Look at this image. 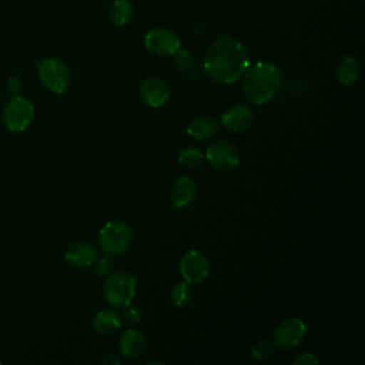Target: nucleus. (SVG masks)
<instances>
[{
	"instance_id": "1",
	"label": "nucleus",
	"mask_w": 365,
	"mask_h": 365,
	"mask_svg": "<svg viewBox=\"0 0 365 365\" xmlns=\"http://www.w3.org/2000/svg\"><path fill=\"white\" fill-rule=\"evenodd\" d=\"M250 66L247 47L235 37H217L208 47L204 70L217 83H235Z\"/></svg>"
},
{
	"instance_id": "2",
	"label": "nucleus",
	"mask_w": 365,
	"mask_h": 365,
	"mask_svg": "<svg viewBox=\"0 0 365 365\" xmlns=\"http://www.w3.org/2000/svg\"><path fill=\"white\" fill-rule=\"evenodd\" d=\"M241 87L244 96L254 104H265L281 90L282 71L269 61H258L242 73Z\"/></svg>"
},
{
	"instance_id": "3",
	"label": "nucleus",
	"mask_w": 365,
	"mask_h": 365,
	"mask_svg": "<svg viewBox=\"0 0 365 365\" xmlns=\"http://www.w3.org/2000/svg\"><path fill=\"white\" fill-rule=\"evenodd\" d=\"M134 232L124 221H108L98 232V245L104 254L111 257L127 251L133 242Z\"/></svg>"
},
{
	"instance_id": "4",
	"label": "nucleus",
	"mask_w": 365,
	"mask_h": 365,
	"mask_svg": "<svg viewBox=\"0 0 365 365\" xmlns=\"http://www.w3.org/2000/svg\"><path fill=\"white\" fill-rule=\"evenodd\" d=\"M137 292V279L130 272H115L111 274L104 287L103 295L104 299L114 308H124L130 305Z\"/></svg>"
},
{
	"instance_id": "5",
	"label": "nucleus",
	"mask_w": 365,
	"mask_h": 365,
	"mask_svg": "<svg viewBox=\"0 0 365 365\" xmlns=\"http://www.w3.org/2000/svg\"><path fill=\"white\" fill-rule=\"evenodd\" d=\"M41 83L53 93L63 94L70 86L71 73L68 66L58 57H47L37 63Z\"/></svg>"
},
{
	"instance_id": "6",
	"label": "nucleus",
	"mask_w": 365,
	"mask_h": 365,
	"mask_svg": "<svg viewBox=\"0 0 365 365\" xmlns=\"http://www.w3.org/2000/svg\"><path fill=\"white\" fill-rule=\"evenodd\" d=\"M33 117H34L33 104L21 96L11 97L3 110V121L10 131L26 130L33 121Z\"/></svg>"
},
{
	"instance_id": "7",
	"label": "nucleus",
	"mask_w": 365,
	"mask_h": 365,
	"mask_svg": "<svg viewBox=\"0 0 365 365\" xmlns=\"http://www.w3.org/2000/svg\"><path fill=\"white\" fill-rule=\"evenodd\" d=\"M204 155L207 161L220 171H230L240 163L238 148L228 140H217L211 143Z\"/></svg>"
},
{
	"instance_id": "8",
	"label": "nucleus",
	"mask_w": 365,
	"mask_h": 365,
	"mask_svg": "<svg viewBox=\"0 0 365 365\" xmlns=\"http://www.w3.org/2000/svg\"><path fill=\"white\" fill-rule=\"evenodd\" d=\"M210 259L198 250H188L180 259V272L182 278L190 284H198L204 281L210 274Z\"/></svg>"
},
{
	"instance_id": "9",
	"label": "nucleus",
	"mask_w": 365,
	"mask_h": 365,
	"mask_svg": "<svg viewBox=\"0 0 365 365\" xmlns=\"http://www.w3.org/2000/svg\"><path fill=\"white\" fill-rule=\"evenodd\" d=\"M307 335V325L299 318H287L277 324L272 336L274 344L284 349L298 346Z\"/></svg>"
},
{
	"instance_id": "10",
	"label": "nucleus",
	"mask_w": 365,
	"mask_h": 365,
	"mask_svg": "<svg viewBox=\"0 0 365 365\" xmlns=\"http://www.w3.org/2000/svg\"><path fill=\"white\" fill-rule=\"evenodd\" d=\"M145 48L155 56H174V53L181 47L180 37L164 27H157L150 30L144 37Z\"/></svg>"
},
{
	"instance_id": "11",
	"label": "nucleus",
	"mask_w": 365,
	"mask_h": 365,
	"mask_svg": "<svg viewBox=\"0 0 365 365\" xmlns=\"http://www.w3.org/2000/svg\"><path fill=\"white\" fill-rule=\"evenodd\" d=\"M170 86L160 77H147L140 84V96L143 101L150 107H161L170 98Z\"/></svg>"
},
{
	"instance_id": "12",
	"label": "nucleus",
	"mask_w": 365,
	"mask_h": 365,
	"mask_svg": "<svg viewBox=\"0 0 365 365\" xmlns=\"http://www.w3.org/2000/svg\"><path fill=\"white\" fill-rule=\"evenodd\" d=\"M254 121L252 110L245 104H234L227 108L221 117V124L230 133H242L251 127Z\"/></svg>"
},
{
	"instance_id": "13",
	"label": "nucleus",
	"mask_w": 365,
	"mask_h": 365,
	"mask_svg": "<svg viewBox=\"0 0 365 365\" xmlns=\"http://www.w3.org/2000/svg\"><path fill=\"white\" fill-rule=\"evenodd\" d=\"M98 254H97V248L86 241H77L73 242L64 254L66 261L73 265V267H78V268H84V267H90L96 262Z\"/></svg>"
},
{
	"instance_id": "14",
	"label": "nucleus",
	"mask_w": 365,
	"mask_h": 365,
	"mask_svg": "<svg viewBox=\"0 0 365 365\" xmlns=\"http://www.w3.org/2000/svg\"><path fill=\"white\" fill-rule=\"evenodd\" d=\"M197 197V182L190 175L180 177L171 188V202L175 208H185Z\"/></svg>"
},
{
	"instance_id": "15",
	"label": "nucleus",
	"mask_w": 365,
	"mask_h": 365,
	"mask_svg": "<svg viewBox=\"0 0 365 365\" xmlns=\"http://www.w3.org/2000/svg\"><path fill=\"white\" fill-rule=\"evenodd\" d=\"M147 348V338L138 329H127L120 339V351L125 358H137L144 354Z\"/></svg>"
},
{
	"instance_id": "16",
	"label": "nucleus",
	"mask_w": 365,
	"mask_h": 365,
	"mask_svg": "<svg viewBox=\"0 0 365 365\" xmlns=\"http://www.w3.org/2000/svg\"><path fill=\"white\" fill-rule=\"evenodd\" d=\"M93 329L100 335H111L121 327V317L114 309H101L93 318Z\"/></svg>"
},
{
	"instance_id": "17",
	"label": "nucleus",
	"mask_w": 365,
	"mask_h": 365,
	"mask_svg": "<svg viewBox=\"0 0 365 365\" xmlns=\"http://www.w3.org/2000/svg\"><path fill=\"white\" fill-rule=\"evenodd\" d=\"M218 131V123L210 115H200L191 120L187 125V134L197 140L212 137Z\"/></svg>"
},
{
	"instance_id": "18",
	"label": "nucleus",
	"mask_w": 365,
	"mask_h": 365,
	"mask_svg": "<svg viewBox=\"0 0 365 365\" xmlns=\"http://www.w3.org/2000/svg\"><path fill=\"white\" fill-rule=\"evenodd\" d=\"M361 76V64L356 58L346 56L336 67V80L344 86H352Z\"/></svg>"
},
{
	"instance_id": "19",
	"label": "nucleus",
	"mask_w": 365,
	"mask_h": 365,
	"mask_svg": "<svg viewBox=\"0 0 365 365\" xmlns=\"http://www.w3.org/2000/svg\"><path fill=\"white\" fill-rule=\"evenodd\" d=\"M134 14L133 4L128 0H114L110 7V20L115 26H125Z\"/></svg>"
},
{
	"instance_id": "20",
	"label": "nucleus",
	"mask_w": 365,
	"mask_h": 365,
	"mask_svg": "<svg viewBox=\"0 0 365 365\" xmlns=\"http://www.w3.org/2000/svg\"><path fill=\"white\" fill-rule=\"evenodd\" d=\"M192 295H194L192 284L187 282L185 279L181 282H177L171 289V299L177 307L187 305L192 299Z\"/></svg>"
},
{
	"instance_id": "21",
	"label": "nucleus",
	"mask_w": 365,
	"mask_h": 365,
	"mask_svg": "<svg viewBox=\"0 0 365 365\" xmlns=\"http://www.w3.org/2000/svg\"><path fill=\"white\" fill-rule=\"evenodd\" d=\"M204 153L197 147H187L178 155V163L187 168H194L204 161Z\"/></svg>"
},
{
	"instance_id": "22",
	"label": "nucleus",
	"mask_w": 365,
	"mask_h": 365,
	"mask_svg": "<svg viewBox=\"0 0 365 365\" xmlns=\"http://www.w3.org/2000/svg\"><path fill=\"white\" fill-rule=\"evenodd\" d=\"M272 344L269 341H259L251 348V354L257 361H264L272 354Z\"/></svg>"
},
{
	"instance_id": "23",
	"label": "nucleus",
	"mask_w": 365,
	"mask_h": 365,
	"mask_svg": "<svg viewBox=\"0 0 365 365\" xmlns=\"http://www.w3.org/2000/svg\"><path fill=\"white\" fill-rule=\"evenodd\" d=\"M94 265H96V272H97L100 277H104V275H108V274L113 271L114 262H113V259H111V255L104 254L103 257H97Z\"/></svg>"
},
{
	"instance_id": "24",
	"label": "nucleus",
	"mask_w": 365,
	"mask_h": 365,
	"mask_svg": "<svg viewBox=\"0 0 365 365\" xmlns=\"http://www.w3.org/2000/svg\"><path fill=\"white\" fill-rule=\"evenodd\" d=\"M123 319L128 325H137L141 322V314L137 308H134L131 305H125L124 311H123Z\"/></svg>"
},
{
	"instance_id": "25",
	"label": "nucleus",
	"mask_w": 365,
	"mask_h": 365,
	"mask_svg": "<svg viewBox=\"0 0 365 365\" xmlns=\"http://www.w3.org/2000/svg\"><path fill=\"white\" fill-rule=\"evenodd\" d=\"M175 63L180 68H190L192 66V56L187 50H181V47L174 53Z\"/></svg>"
},
{
	"instance_id": "26",
	"label": "nucleus",
	"mask_w": 365,
	"mask_h": 365,
	"mask_svg": "<svg viewBox=\"0 0 365 365\" xmlns=\"http://www.w3.org/2000/svg\"><path fill=\"white\" fill-rule=\"evenodd\" d=\"M294 365H309V364H318V358L311 352H302L298 356L292 359Z\"/></svg>"
},
{
	"instance_id": "27",
	"label": "nucleus",
	"mask_w": 365,
	"mask_h": 365,
	"mask_svg": "<svg viewBox=\"0 0 365 365\" xmlns=\"http://www.w3.org/2000/svg\"><path fill=\"white\" fill-rule=\"evenodd\" d=\"M21 88H23V84H21L20 78H19V77H14V76H10L9 80H7V90L10 91L11 97L19 96L20 91H21Z\"/></svg>"
},
{
	"instance_id": "28",
	"label": "nucleus",
	"mask_w": 365,
	"mask_h": 365,
	"mask_svg": "<svg viewBox=\"0 0 365 365\" xmlns=\"http://www.w3.org/2000/svg\"><path fill=\"white\" fill-rule=\"evenodd\" d=\"M104 364H120V359L117 356H114V354H111L104 359Z\"/></svg>"
},
{
	"instance_id": "29",
	"label": "nucleus",
	"mask_w": 365,
	"mask_h": 365,
	"mask_svg": "<svg viewBox=\"0 0 365 365\" xmlns=\"http://www.w3.org/2000/svg\"><path fill=\"white\" fill-rule=\"evenodd\" d=\"M0 364H1V359H0Z\"/></svg>"
}]
</instances>
